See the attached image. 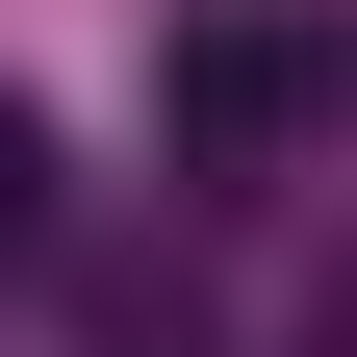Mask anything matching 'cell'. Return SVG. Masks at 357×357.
<instances>
[{"mask_svg": "<svg viewBox=\"0 0 357 357\" xmlns=\"http://www.w3.org/2000/svg\"><path fill=\"white\" fill-rule=\"evenodd\" d=\"M26 255H52V128L0 102V281H26Z\"/></svg>", "mask_w": 357, "mask_h": 357, "instance_id": "cell-2", "label": "cell"}, {"mask_svg": "<svg viewBox=\"0 0 357 357\" xmlns=\"http://www.w3.org/2000/svg\"><path fill=\"white\" fill-rule=\"evenodd\" d=\"M306 77H332V52H306L281 0L178 26V153H204V178H281V153H306Z\"/></svg>", "mask_w": 357, "mask_h": 357, "instance_id": "cell-1", "label": "cell"}]
</instances>
